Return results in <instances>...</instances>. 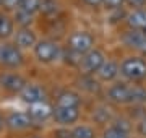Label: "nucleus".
Wrapping results in <instances>:
<instances>
[{
    "instance_id": "1",
    "label": "nucleus",
    "mask_w": 146,
    "mask_h": 138,
    "mask_svg": "<svg viewBox=\"0 0 146 138\" xmlns=\"http://www.w3.org/2000/svg\"><path fill=\"white\" fill-rule=\"evenodd\" d=\"M109 99L117 102V104H136V102H145L146 101V90L140 86L127 85V83H119V85L110 86L109 91Z\"/></svg>"
},
{
    "instance_id": "2",
    "label": "nucleus",
    "mask_w": 146,
    "mask_h": 138,
    "mask_svg": "<svg viewBox=\"0 0 146 138\" xmlns=\"http://www.w3.org/2000/svg\"><path fill=\"white\" fill-rule=\"evenodd\" d=\"M60 55H62V49L54 41L42 39V41H37V44L34 46V57L41 64H52L60 58Z\"/></svg>"
},
{
    "instance_id": "3",
    "label": "nucleus",
    "mask_w": 146,
    "mask_h": 138,
    "mask_svg": "<svg viewBox=\"0 0 146 138\" xmlns=\"http://www.w3.org/2000/svg\"><path fill=\"white\" fill-rule=\"evenodd\" d=\"M120 73L127 80L140 81L146 78V62L140 57H128L120 64Z\"/></svg>"
},
{
    "instance_id": "4",
    "label": "nucleus",
    "mask_w": 146,
    "mask_h": 138,
    "mask_svg": "<svg viewBox=\"0 0 146 138\" xmlns=\"http://www.w3.org/2000/svg\"><path fill=\"white\" fill-rule=\"evenodd\" d=\"M94 47V37L88 31H76L68 37V50L78 54L83 57L84 54L93 50Z\"/></svg>"
},
{
    "instance_id": "5",
    "label": "nucleus",
    "mask_w": 146,
    "mask_h": 138,
    "mask_svg": "<svg viewBox=\"0 0 146 138\" xmlns=\"http://www.w3.org/2000/svg\"><path fill=\"white\" fill-rule=\"evenodd\" d=\"M23 52L15 44L0 42V65L8 68H18L23 65Z\"/></svg>"
},
{
    "instance_id": "6",
    "label": "nucleus",
    "mask_w": 146,
    "mask_h": 138,
    "mask_svg": "<svg viewBox=\"0 0 146 138\" xmlns=\"http://www.w3.org/2000/svg\"><path fill=\"white\" fill-rule=\"evenodd\" d=\"M104 62H106L104 54L101 50H98V49H93V50H89L88 54H84L81 57V62H80L81 73H84L86 76H89L93 73H98L99 68L104 65Z\"/></svg>"
},
{
    "instance_id": "7",
    "label": "nucleus",
    "mask_w": 146,
    "mask_h": 138,
    "mask_svg": "<svg viewBox=\"0 0 146 138\" xmlns=\"http://www.w3.org/2000/svg\"><path fill=\"white\" fill-rule=\"evenodd\" d=\"M28 81L18 73H2L0 75V88L11 94H20Z\"/></svg>"
},
{
    "instance_id": "8",
    "label": "nucleus",
    "mask_w": 146,
    "mask_h": 138,
    "mask_svg": "<svg viewBox=\"0 0 146 138\" xmlns=\"http://www.w3.org/2000/svg\"><path fill=\"white\" fill-rule=\"evenodd\" d=\"M21 99L26 102V104H36V102H42V101H47V93L46 90L42 88L41 85H37V83H28L23 91L20 93Z\"/></svg>"
},
{
    "instance_id": "9",
    "label": "nucleus",
    "mask_w": 146,
    "mask_h": 138,
    "mask_svg": "<svg viewBox=\"0 0 146 138\" xmlns=\"http://www.w3.org/2000/svg\"><path fill=\"white\" fill-rule=\"evenodd\" d=\"M33 125V120L29 119L28 112H11L5 117V127L13 132H23Z\"/></svg>"
},
{
    "instance_id": "10",
    "label": "nucleus",
    "mask_w": 146,
    "mask_h": 138,
    "mask_svg": "<svg viewBox=\"0 0 146 138\" xmlns=\"http://www.w3.org/2000/svg\"><path fill=\"white\" fill-rule=\"evenodd\" d=\"M26 112L33 122H46L47 119H50L54 115V107L47 101H42V102H36V104L28 106Z\"/></svg>"
},
{
    "instance_id": "11",
    "label": "nucleus",
    "mask_w": 146,
    "mask_h": 138,
    "mask_svg": "<svg viewBox=\"0 0 146 138\" xmlns=\"http://www.w3.org/2000/svg\"><path fill=\"white\" fill-rule=\"evenodd\" d=\"M123 44L127 47L135 49L141 54H146V34L145 31H136V29H130L123 34Z\"/></svg>"
},
{
    "instance_id": "12",
    "label": "nucleus",
    "mask_w": 146,
    "mask_h": 138,
    "mask_svg": "<svg viewBox=\"0 0 146 138\" xmlns=\"http://www.w3.org/2000/svg\"><path fill=\"white\" fill-rule=\"evenodd\" d=\"M20 50L25 49H34V46L37 44L36 33L33 31L31 28H20L15 33V42H13Z\"/></svg>"
},
{
    "instance_id": "13",
    "label": "nucleus",
    "mask_w": 146,
    "mask_h": 138,
    "mask_svg": "<svg viewBox=\"0 0 146 138\" xmlns=\"http://www.w3.org/2000/svg\"><path fill=\"white\" fill-rule=\"evenodd\" d=\"M54 120L62 125V127H68L73 123L78 122L80 119V109H63V107H54Z\"/></svg>"
},
{
    "instance_id": "14",
    "label": "nucleus",
    "mask_w": 146,
    "mask_h": 138,
    "mask_svg": "<svg viewBox=\"0 0 146 138\" xmlns=\"http://www.w3.org/2000/svg\"><path fill=\"white\" fill-rule=\"evenodd\" d=\"M81 98L75 91H62L57 98L55 107H63V109H80Z\"/></svg>"
},
{
    "instance_id": "15",
    "label": "nucleus",
    "mask_w": 146,
    "mask_h": 138,
    "mask_svg": "<svg viewBox=\"0 0 146 138\" xmlns=\"http://www.w3.org/2000/svg\"><path fill=\"white\" fill-rule=\"evenodd\" d=\"M127 23L131 29L146 31V8H136L127 15Z\"/></svg>"
},
{
    "instance_id": "16",
    "label": "nucleus",
    "mask_w": 146,
    "mask_h": 138,
    "mask_svg": "<svg viewBox=\"0 0 146 138\" xmlns=\"http://www.w3.org/2000/svg\"><path fill=\"white\" fill-rule=\"evenodd\" d=\"M119 73H120V65L117 62H114V60H106L104 65L98 72V76L102 81H112L117 78Z\"/></svg>"
},
{
    "instance_id": "17",
    "label": "nucleus",
    "mask_w": 146,
    "mask_h": 138,
    "mask_svg": "<svg viewBox=\"0 0 146 138\" xmlns=\"http://www.w3.org/2000/svg\"><path fill=\"white\" fill-rule=\"evenodd\" d=\"M15 33V21L5 13H0V39H8Z\"/></svg>"
},
{
    "instance_id": "18",
    "label": "nucleus",
    "mask_w": 146,
    "mask_h": 138,
    "mask_svg": "<svg viewBox=\"0 0 146 138\" xmlns=\"http://www.w3.org/2000/svg\"><path fill=\"white\" fill-rule=\"evenodd\" d=\"M41 7H42V0H23L18 10L34 16L37 11H41Z\"/></svg>"
},
{
    "instance_id": "19",
    "label": "nucleus",
    "mask_w": 146,
    "mask_h": 138,
    "mask_svg": "<svg viewBox=\"0 0 146 138\" xmlns=\"http://www.w3.org/2000/svg\"><path fill=\"white\" fill-rule=\"evenodd\" d=\"M94 130L89 125H76L72 130V138H94Z\"/></svg>"
},
{
    "instance_id": "20",
    "label": "nucleus",
    "mask_w": 146,
    "mask_h": 138,
    "mask_svg": "<svg viewBox=\"0 0 146 138\" xmlns=\"http://www.w3.org/2000/svg\"><path fill=\"white\" fill-rule=\"evenodd\" d=\"M33 20H34V16L28 15V13H25V11H21V10H16L15 18H13V21L18 23L20 28H29V25L33 23Z\"/></svg>"
},
{
    "instance_id": "21",
    "label": "nucleus",
    "mask_w": 146,
    "mask_h": 138,
    "mask_svg": "<svg viewBox=\"0 0 146 138\" xmlns=\"http://www.w3.org/2000/svg\"><path fill=\"white\" fill-rule=\"evenodd\" d=\"M102 138H130V133L123 132V130H120V128H117V127H114V125H112L110 128L104 130Z\"/></svg>"
},
{
    "instance_id": "22",
    "label": "nucleus",
    "mask_w": 146,
    "mask_h": 138,
    "mask_svg": "<svg viewBox=\"0 0 146 138\" xmlns=\"http://www.w3.org/2000/svg\"><path fill=\"white\" fill-rule=\"evenodd\" d=\"M41 11L46 13V15H55L58 11V3L55 0H42Z\"/></svg>"
},
{
    "instance_id": "23",
    "label": "nucleus",
    "mask_w": 146,
    "mask_h": 138,
    "mask_svg": "<svg viewBox=\"0 0 146 138\" xmlns=\"http://www.w3.org/2000/svg\"><path fill=\"white\" fill-rule=\"evenodd\" d=\"M98 81H94L91 76H84L83 80L80 81V86H83L84 90L91 91V93H94V91H99V88H96V86H91V85H96Z\"/></svg>"
},
{
    "instance_id": "24",
    "label": "nucleus",
    "mask_w": 146,
    "mask_h": 138,
    "mask_svg": "<svg viewBox=\"0 0 146 138\" xmlns=\"http://www.w3.org/2000/svg\"><path fill=\"white\" fill-rule=\"evenodd\" d=\"M125 3V0H102V5L109 10H117Z\"/></svg>"
},
{
    "instance_id": "25",
    "label": "nucleus",
    "mask_w": 146,
    "mask_h": 138,
    "mask_svg": "<svg viewBox=\"0 0 146 138\" xmlns=\"http://www.w3.org/2000/svg\"><path fill=\"white\" fill-rule=\"evenodd\" d=\"M23 0H2V7L7 10H18Z\"/></svg>"
},
{
    "instance_id": "26",
    "label": "nucleus",
    "mask_w": 146,
    "mask_h": 138,
    "mask_svg": "<svg viewBox=\"0 0 146 138\" xmlns=\"http://www.w3.org/2000/svg\"><path fill=\"white\" fill-rule=\"evenodd\" d=\"M114 127H117V128H120V130H123V132H128V133H130L131 125H130L128 122H127L125 119H119V120H115Z\"/></svg>"
},
{
    "instance_id": "27",
    "label": "nucleus",
    "mask_w": 146,
    "mask_h": 138,
    "mask_svg": "<svg viewBox=\"0 0 146 138\" xmlns=\"http://www.w3.org/2000/svg\"><path fill=\"white\" fill-rule=\"evenodd\" d=\"M128 7H131V10H136V8H143L146 5V0H125Z\"/></svg>"
},
{
    "instance_id": "28",
    "label": "nucleus",
    "mask_w": 146,
    "mask_h": 138,
    "mask_svg": "<svg viewBox=\"0 0 146 138\" xmlns=\"http://www.w3.org/2000/svg\"><path fill=\"white\" fill-rule=\"evenodd\" d=\"M54 135H55V138H72V130H68V128H58Z\"/></svg>"
},
{
    "instance_id": "29",
    "label": "nucleus",
    "mask_w": 146,
    "mask_h": 138,
    "mask_svg": "<svg viewBox=\"0 0 146 138\" xmlns=\"http://www.w3.org/2000/svg\"><path fill=\"white\" fill-rule=\"evenodd\" d=\"M83 3H86V5H89V7H99V5H102V0H81Z\"/></svg>"
},
{
    "instance_id": "30",
    "label": "nucleus",
    "mask_w": 146,
    "mask_h": 138,
    "mask_svg": "<svg viewBox=\"0 0 146 138\" xmlns=\"http://www.w3.org/2000/svg\"><path fill=\"white\" fill-rule=\"evenodd\" d=\"M138 130H140V133L146 135V120H145V122H141L140 125H138Z\"/></svg>"
},
{
    "instance_id": "31",
    "label": "nucleus",
    "mask_w": 146,
    "mask_h": 138,
    "mask_svg": "<svg viewBox=\"0 0 146 138\" xmlns=\"http://www.w3.org/2000/svg\"><path fill=\"white\" fill-rule=\"evenodd\" d=\"M5 127V119H3V115L0 114V132H2V128Z\"/></svg>"
},
{
    "instance_id": "32",
    "label": "nucleus",
    "mask_w": 146,
    "mask_h": 138,
    "mask_svg": "<svg viewBox=\"0 0 146 138\" xmlns=\"http://www.w3.org/2000/svg\"><path fill=\"white\" fill-rule=\"evenodd\" d=\"M31 138H41V137H31Z\"/></svg>"
},
{
    "instance_id": "33",
    "label": "nucleus",
    "mask_w": 146,
    "mask_h": 138,
    "mask_svg": "<svg viewBox=\"0 0 146 138\" xmlns=\"http://www.w3.org/2000/svg\"><path fill=\"white\" fill-rule=\"evenodd\" d=\"M0 7H2V0H0Z\"/></svg>"
},
{
    "instance_id": "34",
    "label": "nucleus",
    "mask_w": 146,
    "mask_h": 138,
    "mask_svg": "<svg viewBox=\"0 0 146 138\" xmlns=\"http://www.w3.org/2000/svg\"><path fill=\"white\" fill-rule=\"evenodd\" d=\"M145 34H146V31H145Z\"/></svg>"
}]
</instances>
